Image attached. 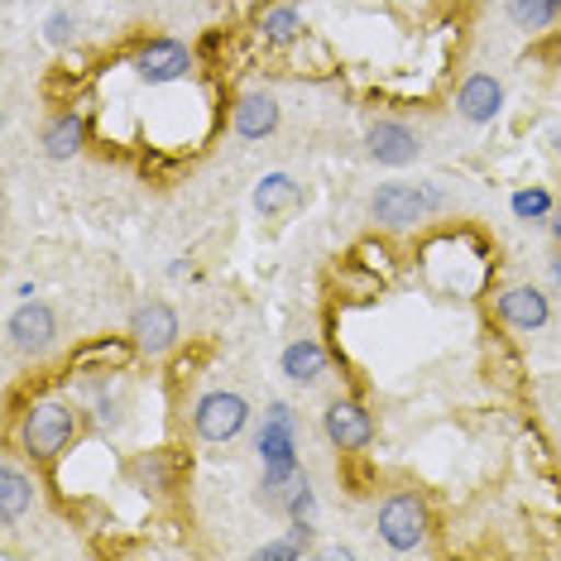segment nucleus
I'll return each instance as SVG.
<instances>
[{"label":"nucleus","instance_id":"obj_5","mask_svg":"<svg viewBox=\"0 0 561 561\" xmlns=\"http://www.w3.org/2000/svg\"><path fill=\"white\" fill-rule=\"evenodd\" d=\"M135 346L139 351H149V355H163L178 341V317L169 302H149V308H139L135 312Z\"/></svg>","mask_w":561,"mask_h":561},{"label":"nucleus","instance_id":"obj_17","mask_svg":"<svg viewBox=\"0 0 561 561\" xmlns=\"http://www.w3.org/2000/svg\"><path fill=\"white\" fill-rule=\"evenodd\" d=\"M44 149H48V159L78 154V149H82V121H78V116L54 121V125H48V135H44Z\"/></svg>","mask_w":561,"mask_h":561},{"label":"nucleus","instance_id":"obj_9","mask_svg":"<svg viewBox=\"0 0 561 561\" xmlns=\"http://www.w3.org/2000/svg\"><path fill=\"white\" fill-rule=\"evenodd\" d=\"M10 341H15L20 351H44L48 341H54V312H48L44 302H24V308L10 317Z\"/></svg>","mask_w":561,"mask_h":561},{"label":"nucleus","instance_id":"obj_2","mask_svg":"<svg viewBox=\"0 0 561 561\" xmlns=\"http://www.w3.org/2000/svg\"><path fill=\"white\" fill-rule=\"evenodd\" d=\"M72 432H78V417H72V408H62V403H39V408H30V417H24V446H30L34 456H44V461L72 442Z\"/></svg>","mask_w":561,"mask_h":561},{"label":"nucleus","instance_id":"obj_22","mask_svg":"<svg viewBox=\"0 0 561 561\" xmlns=\"http://www.w3.org/2000/svg\"><path fill=\"white\" fill-rule=\"evenodd\" d=\"M302 542H274V547H260V557H298Z\"/></svg>","mask_w":561,"mask_h":561},{"label":"nucleus","instance_id":"obj_15","mask_svg":"<svg viewBox=\"0 0 561 561\" xmlns=\"http://www.w3.org/2000/svg\"><path fill=\"white\" fill-rule=\"evenodd\" d=\"M30 500H34V484L24 480L15 466L0 470V523H15L24 508H30Z\"/></svg>","mask_w":561,"mask_h":561},{"label":"nucleus","instance_id":"obj_11","mask_svg":"<svg viewBox=\"0 0 561 561\" xmlns=\"http://www.w3.org/2000/svg\"><path fill=\"white\" fill-rule=\"evenodd\" d=\"M260 456L270 461L274 480H284L293 470V437H288V408L284 403H274V423L264 427V437H260Z\"/></svg>","mask_w":561,"mask_h":561},{"label":"nucleus","instance_id":"obj_4","mask_svg":"<svg viewBox=\"0 0 561 561\" xmlns=\"http://www.w3.org/2000/svg\"><path fill=\"white\" fill-rule=\"evenodd\" d=\"M245 417H250V408L240 393H207V399L197 403V413H193V423L197 432L207 442H231L240 427H245Z\"/></svg>","mask_w":561,"mask_h":561},{"label":"nucleus","instance_id":"obj_16","mask_svg":"<svg viewBox=\"0 0 561 561\" xmlns=\"http://www.w3.org/2000/svg\"><path fill=\"white\" fill-rule=\"evenodd\" d=\"M293 202H298V183H293L288 173H270L260 187H254V207H260L264 216H278L288 211Z\"/></svg>","mask_w":561,"mask_h":561},{"label":"nucleus","instance_id":"obj_8","mask_svg":"<svg viewBox=\"0 0 561 561\" xmlns=\"http://www.w3.org/2000/svg\"><path fill=\"white\" fill-rule=\"evenodd\" d=\"M417 135L408 130V125H399V121H385V125H375V130H369V154H375L379 163H393V169H399V163H413L417 159Z\"/></svg>","mask_w":561,"mask_h":561},{"label":"nucleus","instance_id":"obj_7","mask_svg":"<svg viewBox=\"0 0 561 561\" xmlns=\"http://www.w3.org/2000/svg\"><path fill=\"white\" fill-rule=\"evenodd\" d=\"M327 437L341 446V451H360V446L375 437V427H369V413L360 403H331L327 408Z\"/></svg>","mask_w":561,"mask_h":561},{"label":"nucleus","instance_id":"obj_13","mask_svg":"<svg viewBox=\"0 0 561 561\" xmlns=\"http://www.w3.org/2000/svg\"><path fill=\"white\" fill-rule=\"evenodd\" d=\"M278 125V101L264 96V92H250L245 101L236 106V135L245 139H264Z\"/></svg>","mask_w":561,"mask_h":561},{"label":"nucleus","instance_id":"obj_12","mask_svg":"<svg viewBox=\"0 0 561 561\" xmlns=\"http://www.w3.org/2000/svg\"><path fill=\"white\" fill-rule=\"evenodd\" d=\"M500 312L508 327H523V331H538L547 322V298L538 288H508L500 298Z\"/></svg>","mask_w":561,"mask_h":561},{"label":"nucleus","instance_id":"obj_6","mask_svg":"<svg viewBox=\"0 0 561 561\" xmlns=\"http://www.w3.org/2000/svg\"><path fill=\"white\" fill-rule=\"evenodd\" d=\"M187 68H193V54H187L183 44H173V39L149 44L145 54L135 58V72H139L145 82H173V78H183Z\"/></svg>","mask_w":561,"mask_h":561},{"label":"nucleus","instance_id":"obj_23","mask_svg":"<svg viewBox=\"0 0 561 561\" xmlns=\"http://www.w3.org/2000/svg\"><path fill=\"white\" fill-rule=\"evenodd\" d=\"M552 236H557V245H561V211H557V221H552Z\"/></svg>","mask_w":561,"mask_h":561},{"label":"nucleus","instance_id":"obj_20","mask_svg":"<svg viewBox=\"0 0 561 561\" xmlns=\"http://www.w3.org/2000/svg\"><path fill=\"white\" fill-rule=\"evenodd\" d=\"M547 207H552V202H547V193H518V197H514V211H518V216H542Z\"/></svg>","mask_w":561,"mask_h":561},{"label":"nucleus","instance_id":"obj_3","mask_svg":"<svg viewBox=\"0 0 561 561\" xmlns=\"http://www.w3.org/2000/svg\"><path fill=\"white\" fill-rule=\"evenodd\" d=\"M423 528H427L423 504L408 500V494H399V500H389L379 508V538H385L393 552H413V547L423 542Z\"/></svg>","mask_w":561,"mask_h":561},{"label":"nucleus","instance_id":"obj_19","mask_svg":"<svg viewBox=\"0 0 561 561\" xmlns=\"http://www.w3.org/2000/svg\"><path fill=\"white\" fill-rule=\"evenodd\" d=\"M264 34H270L274 44H288L293 34H298V15H293V10H274V15L264 20Z\"/></svg>","mask_w":561,"mask_h":561},{"label":"nucleus","instance_id":"obj_14","mask_svg":"<svg viewBox=\"0 0 561 561\" xmlns=\"http://www.w3.org/2000/svg\"><path fill=\"white\" fill-rule=\"evenodd\" d=\"M322 369H327V355L317 341H293L284 351V375L293 385H312V379H322Z\"/></svg>","mask_w":561,"mask_h":561},{"label":"nucleus","instance_id":"obj_1","mask_svg":"<svg viewBox=\"0 0 561 561\" xmlns=\"http://www.w3.org/2000/svg\"><path fill=\"white\" fill-rule=\"evenodd\" d=\"M437 207H442V197L432 193V187H413V183H389L375 193V202H369L375 221H385V226H413Z\"/></svg>","mask_w":561,"mask_h":561},{"label":"nucleus","instance_id":"obj_24","mask_svg":"<svg viewBox=\"0 0 561 561\" xmlns=\"http://www.w3.org/2000/svg\"><path fill=\"white\" fill-rule=\"evenodd\" d=\"M552 274H557V284H561V260H557V270H552Z\"/></svg>","mask_w":561,"mask_h":561},{"label":"nucleus","instance_id":"obj_18","mask_svg":"<svg viewBox=\"0 0 561 561\" xmlns=\"http://www.w3.org/2000/svg\"><path fill=\"white\" fill-rule=\"evenodd\" d=\"M561 10V0H508V15L523 30H542V24H552V15Z\"/></svg>","mask_w":561,"mask_h":561},{"label":"nucleus","instance_id":"obj_10","mask_svg":"<svg viewBox=\"0 0 561 561\" xmlns=\"http://www.w3.org/2000/svg\"><path fill=\"white\" fill-rule=\"evenodd\" d=\"M456 106H461V116L476 121V125L494 121V116H500V106H504V87L494 78H484V72H476V78L461 87V101H456Z\"/></svg>","mask_w":561,"mask_h":561},{"label":"nucleus","instance_id":"obj_21","mask_svg":"<svg viewBox=\"0 0 561 561\" xmlns=\"http://www.w3.org/2000/svg\"><path fill=\"white\" fill-rule=\"evenodd\" d=\"M68 34H72V20H68V15H62V10H58V15L48 20V39H54V44H62V39H68Z\"/></svg>","mask_w":561,"mask_h":561}]
</instances>
